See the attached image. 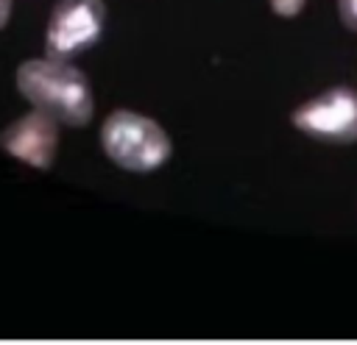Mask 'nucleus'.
Returning a JSON list of instances; mask_svg holds the SVG:
<instances>
[{
  "instance_id": "f03ea898",
  "label": "nucleus",
  "mask_w": 357,
  "mask_h": 345,
  "mask_svg": "<svg viewBox=\"0 0 357 345\" xmlns=\"http://www.w3.org/2000/svg\"><path fill=\"white\" fill-rule=\"evenodd\" d=\"M103 153L128 172H151L170 159V139L159 122L128 109H117L100 128Z\"/></svg>"
},
{
  "instance_id": "0eeeda50",
  "label": "nucleus",
  "mask_w": 357,
  "mask_h": 345,
  "mask_svg": "<svg viewBox=\"0 0 357 345\" xmlns=\"http://www.w3.org/2000/svg\"><path fill=\"white\" fill-rule=\"evenodd\" d=\"M268 3H271V8H273L279 17H296V14L304 8L307 0H268Z\"/></svg>"
},
{
  "instance_id": "20e7f679",
  "label": "nucleus",
  "mask_w": 357,
  "mask_h": 345,
  "mask_svg": "<svg viewBox=\"0 0 357 345\" xmlns=\"http://www.w3.org/2000/svg\"><path fill=\"white\" fill-rule=\"evenodd\" d=\"M293 125L307 136L324 142H354L357 139V92L335 86L293 111Z\"/></svg>"
},
{
  "instance_id": "7ed1b4c3",
  "label": "nucleus",
  "mask_w": 357,
  "mask_h": 345,
  "mask_svg": "<svg viewBox=\"0 0 357 345\" xmlns=\"http://www.w3.org/2000/svg\"><path fill=\"white\" fill-rule=\"evenodd\" d=\"M103 0H61L45 31V50L50 58H70L89 50L103 33Z\"/></svg>"
},
{
  "instance_id": "f257e3e1",
  "label": "nucleus",
  "mask_w": 357,
  "mask_h": 345,
  "mask_svg": "<svg viewBox=\"0 0 357 345\" xmlns=\"http://www.w3.org/2000/svg\"><path fill=\"white\" fill-rule=\"evenodd\" d=\"M20 95L56 122L86 125L92 120V89L86 75L67 58H31L17 67Z\"/></svg>"
},
{
  "instance_id": "6e6552de",
  "label": "nucleus",
  "mask_w": 357,
  "mask_h": 345,
  "mask_svg": "<svg viewBox=\"0 0 357 345\" xmlns=\"http://www.w3.org/2000/svg\"><path fill=\"white\" fill-rule=\"evenodd\" d=\"M8 14H11V0H0V28L8 22Z\"/></svg>"
},
{
  "instance_id": "423d86ee",
  "label": "nucleus",
  "mask_w": 357,
  "mask_h": 345,
  "mask_svg": "<svg viewBox=\"0 0 357 345\" xmlns=\"http://www.w3.org/2000/svg\"><path fill=\"white\" fill-rule=\"evenodd\" d=\"M337 14L346 28L357 31V0H337Z\"/></svg>"
},
{
  "instance_id": "39448f33",
  "label": "nucleus",
  "mask_w": 357,
  "mask_h": 345,
  "mask_svg": "<svg viewBox=\"0 0 357 345\" xmlns=\"http://www.w3.org/2000/svg\"><path fill=\"white\" fill-rule=\"evenodd\" d=\"M0 147L36 167V170H47L56 159V147H59V128L56 120L45 111H31L25 117H20L17 122H11L3 134H0Z\"/></svg>"
}]
</instances>
